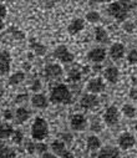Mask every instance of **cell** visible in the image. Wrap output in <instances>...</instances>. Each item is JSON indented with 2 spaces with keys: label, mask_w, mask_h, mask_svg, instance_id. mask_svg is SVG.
<instances>
[{
  "label": "cell",
  "mask_w": 137,
  "mask_h": 158,
  "mask_svg": "<svg viewBox=\"0 0 137 158\" xmlns=\"http://www.w3.org/2000/svg\"><path fill=\"white\" fill-rule=\"evenodd\" d=\"M135 6V4L131 2V0H117V2H113L109 5L107 8V13L116 20L118 21H125L130 10Z\"/></svg>",
  "instance_id": "6da1fadb"
},
{
  "label": "cell",
  "mask_w": 137,
  "mask_h": 158,
  "mask_svg": "<svg viewBox=\"0 0 137 158\" xmlns=\"http://www.w3.org/2000/svg\"><path fill=\"white\" fill-rule=\"evenodd\" d=\"M49 101L54 105H70L72 102V94L65 84H58L50 91Z\"/></svg>",
  "instance_id": "7a4b0ae2"
},
{
  "label": "cell",
  "mask_w": 137,
  "mask_h": 158,
  "mask_svg": "<svg viewBox=\"0 0 137 158\" xmlns=\"http://www.w3.org/2000/svg\"><path fill=\"white\" fill-rule=\"evenodd\" d=\"M49 136V123L42 117H36L31 125V138L34 141H44Z\"/></svg>",
  "instance_id": "3957f363"
},
{
  "label": "cell",
  "mask_w": 137,
  "mask_h": 158,
  "mask_svg": "<svg viewBox=\"0 0 137 158\" xmlns=\"http://www.w3.org/2000/svg\"><path fill=\"white\" fill-rule=\"evenodd\" d=\"M54 56L56 60H59L61 64H71L75 60V55L67 49L65 45H59L54 50Z\"/></svg>",
  "instance_id": "277c9868"
},
{
  "label": "cell",
  "mask_w": 137,
  "mask_h": 158,
  "mask_svg": "<svg viewBox=\"0 0 137 158\" xmlns=\"http://www.w3.org/2000/svg\"><path fill=\"white\" fill-rule=\"evenodd\" d=\"M120 121V110L116 106H110L106 108V111L104 112V122L112 127L116 126Z\"/></svg>",
  "instance_id": "5b68a950"
},
{
  "label": "cell",
  "mask_w": 137,
  "mask_h": 158,
  "mask_svg": "<svg viewBox=\"0 0 137 158\" xmlns=\"http://www.w3.org/2000/svg\"><path fill=\"white\" fill-rule=\"evenodd\" d=\"M62 73H64V70L59 64H49L44 69V75L49 81L58 80V78L62 76Z\"/></svg>",
  "instance_id": "8992f818"
},
{
  "label": "cell",
  "mask_w": 137,
  "mask_h": 158,
  "mask_svg": "<svg viewBox=\"0 0 137 158\" xmlns=\"http://www.w3.org/2000/svg\"><path fill=\"white\" fill-rule=\"evenodd\" d=\"M105 89H106V84H105V81L102 80L101 77L90 78L87 85H86V90L90 94H95V95H99V94L104 92Z\"/></svg>",
  "instance_id": "52a82bcc"
},
{
  "label": "cell",
  "mask_w": 137,
  "mask_h": 158,
  "mask_svg": "<svg viewBox=\"0 0 137 158\" xmlns=\"http://www.w3.org/2000/svg\"><path fill=\"white\" fill-rule=\"evenodd\" d=\"M70 127L74 131H85L87 127V118L82 113H74L70 117Z\"/></svg>",
  "instance_id": "ba28073f"
},
{
  "label": "cell",
  "mask_w": 137,
  "mask_h": 158,
  "mask_svg": "<svg viewBox=\"0 0 137 158\" xmlns=\"http://www.w3.org/2000/svg\"><path fill=\"white\" fill-rule=\"evenodd\" d=\"M80 106H81V108L88 110V111L96 108L99 106V97H97V95L90 94V92L82 95V97L80 98Z\"/></svg>",
  "instance_id": "9c48e42d"
},
{
  "label": "cell",
  "mask_w": 137,
  "mask_h": 158,
  "mask_svg": "<svg viewBox=\"0 0 137 158\" xmlns=\"http://www.w3.org/2000/svg\"><path fill=\"white\" fill-rule=\"evenodd\" d=\"M117 144H118V147H120L121 149L127 151V149L132 148V147L136 144V138H135V136H133L132 133H130V132H123V133H121V135L118 136V138H117Z\"/></svg>",
  "instance_id": "30bf717a"
},
{
  "label": "cell",
  "mask_w": 137,
  "mask_h": 158,
  "mask_svg": "<svg viewBox=\"0 0 137 158\" xmlns=\"http://www.w3.org/2000/svg\"><path fill=\"white\" fill-rule=\"evenodd\" d=\"M106 59V49L94 48L87 52V60L94 64H101Z\"/></svg>",
  "instance_id": "8fae6325"
},
{
  "label": "cell",
  "mask_w": 137,
  "mask_h": 158,
  "mask_svg": "<svg viewBox=\"0 0 137 158\" xmlns=\"http://www.w3.org/2000/svg\"><path fill=\"white\" fill-rule=\"evenodd\" d=\"M11 67V57L8 51H0V75L9 73Z\"/></svg>",
  "instance_id": "7c38bea8"
},
{
  "label": "cell",
  "mask_w": 137,
  "mask_h": 158,
  "mask_svg": "<svg viewBox=\"0 0 137 158\" xmlns=\"http://www.w3.org/2000/svg\"><path fill=\"white\" fill-rule=\"evenodd\" d=\"M125 52H126L125 45L121 44V43H115L109 49V55H110V57L112 60H121V59H123Z\"/></svg>",
  "instance_id": "4fadbf2b"
},
{
  "label": "cell",
  "mask_w": 137,
  "mask_h": 158,
  "mask_svg": "<svg viewBox=\"0 0 137 158\" xmlns=\"http://www.w3.org/2000/svg\"><path fill=\"white\" fill-rule=\"evenodd\" d=\"M85 27V20L81 18H75L71 20V23L67 25V32L70 35H77L80 34Z\"/></svg>",
  "instance_id": "5bb4252c"
},
{
  "label": "cell",
  "mask_w": 137,
  "mask_h": 158,
  "mask_svg": "<svg viewBox=\"0 0 137 158\" xmlns=\"http://www.w3.org/2000/svg\"><path fill=\"white\" fill-rule=\"evenodd\" d=\"M97 158H120V149L113 146H105L100 148Z\"/></svg>",
  "instance_id": "9a60e30c"
},
{
  "label": "cell",
  "mask_w": 137,
  "mask_h": 158,
  "mask_svg": "<svg viewBox=\"0 0 137 158\" xmlns=\"http://www.w3.org/2000/svg\"><path fill=\"white\" fill-rule=\"evenodd\" d=\"M104 77L107 82L116 84L120 78V70L116 66H109V67H106V70L104 72Z\"/></svg>",
  "instance_id": "2e32d148"
},
{
  "label": "cell",
  "mask_w": 137,
  "mask_h": 158,
  "mask_svg": "<svg viewBox=\"0 0 137 158\" xmlns=\"http://www.w3.org/2000/svg\"><path fill=\"white\" fill-rule=\"evenodd\" d=\"M30 116H31V113H30V111H29L28 108H25V107H19V108H16V111H15L14 120H15V122H16L18 125H23V123H25V122L29 120Z\"/></svg>",
  "instance_id": "e0dca14e"
},
{
  "label": "cell",
  "mask_w": 137,
  "mask_h": 158,
  "mask_svg": "<svg viewBox=\"0 0 137 158\" xmlns=\"http://www.w3.org/2000/svg\"><path fill=\"white\" fill-rule=\"evenodd\" d=\"M49 98L45 96V95H42V94H35L32 97H31V105H32V107H35V108H45V107H48V105H49V101H48Z\"/></svg>",
  "instance_id": "ac0fdd59"
},
{
  "label": "cell",
  "mask_w": 137,
  "mask_h": 158,
  "mask_svg": "<svg viewBox=\"0 0 137 158\" xmlns=\"http://www.w3.org/2000/svg\"><path fill=\"white\" fill-rule=\"evenodd\" d=\"M14 126L11 123H9L8 121L5 122H2L0 123V139H8V138H11L13 133H14Z\"/></svg>",
  "instance_id": "d6986e66"
},
{
  "label": "cell",
  "mask_w": 137,
  "mask_h": 158,
  "mask_svg": "<svg viewBox=\"0 0 137 158\" xmlns=\"http://www.w3.org/2000/svg\"><path fill=\"white\" fill-rule=\"evenodd\" d=\"M86 147L91 152H95V151L100 149L101 148V141H100V138L97 136H95V135L88 136L87 137V141H86Z\"/></svg>",
  "instance_id": "ffe728a7"
},
{
  "label": "cell",
  "mask_w": 137,
  "mask_h": 158,
  "mask_svg": "<svg viewBox=\"0 0 137 158\" xmlns=\"http://www.w3.org/2000/svg\"><path fill=\"white\" fill-rule=\"evenodd\" d=\"M95 40L100 44H107L109 43L110 37H109L107 31L104 27H101V26L95 27Z\"/></svg>",
  "instance_id": "44dd1931"
},
{
  "label": "cell",
  "mask_w": 137,
  "mask_h": 158,
  "mask_svg": "<svg viewBox=\"0 0 137 158\" xmlns=\"http://www.w3.org/2000/svg\"><path fill=\"white\" fill-rule=\"evenodd\" d=\"M30 49L36 54V55H39V56H42V55H45L46 54V48H45L41 43H39V41H36L35 39H30Z\"/></svg>",
  "instance_id": "7402d4cb"
},
{
  "label": "cell",
  "mask_w": 137,
  "mask_h": 158,
  "mask_svg": "<svg viewBox=\"0 0 137 158\" xmlns=\"http://www.w3.org/2000/svg\"><path fill=\"white\" fill-rule=\"evenodd\" d=\"M50 148H51L53 153H55L56 156L60 157V156L62 154V152L66 151V144H65V142L61 141V139H55V141L50 144Z\"/></svg>",
  "instance_id": "603a6c76"
},
{
  "label": "cell",
  "mask_w": 137,
  "mask_h": 158,
  "mask_svg": "<svg viewBox=\"0 0 137 158\" xmlns=\"http://www.w3.org/2000/svg\"><path fill=\"white\" fill-rule=\"evenodd\" d=\"M81 77H82V72L79 67H71L67 72V80L70 82H77L81 80Z\"/></svg>",
  "instance_id": "cb8c5ba5"
},
{
  "label": "cell",
  "mask_w": 137,
  "mask_h": 158,
  "mask_svg": "<svg viewBox=\"0 0 137 158\" xmlns=\"http://www.w3.org/2000/svg\"><path fill=\"white\" fill-rule=\"evenodd\" d=\"M24 80H25V73L23 71H16L9 77V85L16 86V85H20Z\"/></svg>",
  "instance_id": "d4e9b609"
},
{
  "label": "cell",
  "mask_w": 137,
  "mask_h": 158,
  "mask_svg": "<svg viewBox=\"0 0 137 158\" xmlns=\"http://www.w3.org/2000/svg\"><path fill=\"white\" fill-rule=\"evenodd\" d=\"M121 112H122L123 116H126L127 118H133V117H136V114H137L136 107H135L133 105H131V103H125V105L122 106V108H121Z\"/></svg>",
  "instance_id": "484cf974"
},
{
  "label": "cell",
  "mask_w": 137,
  "mask_h": 158,
  "mask_svg": "<svg viewBox=\"0 0 137 158\" xmlns=\"http://www.w3.org/2000/svg\"><path fill=\"white\" fill-rule=\"evenodd\" d=\"M0 158H16V151L13 147L5 146L0 151Z\"/></svg>",
  "instance_id": "4316f807"
},
{
  "label": "cell",
  "mask_w": 137,
  "mask_h": 158,
  "mask_svg": "<svg viewBox=\"0 0 137 158\" xmlns=\"http://www.w3.org/2000/svg\"><path fill=\"white\" fill-rule=\"evenodd\" d=\"M101 20V15H100V13H97V11H88L87 14H86V21H88V23H91V24H96V23H99Z\"/></svg>",
  "instance_id": "83f0119b"
},
{
  "label": "cell",
  "mask_w": 137,
  "mask_h": 158,
  "mask_svg": "<svg viewBox=\"0 0 137 158\" xmlns=\"http://www.w3.org/2000/svg\"><path fill=\"white\" fill-rule=\"evenodd\" d=\"M11 139H13L14 143H16V144H21V143H23V139H24V133H23V131H20V130H15L14 133H13V136H11Z\"/></svg>",
  "instance_id": "f1b7e54d"
},
{
  "label": "cell",
  "mask_w": 137,
  "mask_h": 158,
  "mask_svg": "<svg viewBox=\"0 0 137 158\" xmlns=\"http://www.w3.org/2000/svg\"><path fill=\"white\" fill-rule=\"evenodd\" d=\"M127 62L130 65H137V49H133L127 54Z\"/></svg>",
  "instance_id": "f546056e"
},
{
  "label": "cell",
  "mask_w": 137,
  "mask_h": 158,
  "mask_svg": "<svg viewBox=\"0 0 137 158\" xmlns=\"http://www.w3.org/2000/svg\"><path fill=\"white\" fill-rule=\"evenodd\" d=\"M45 152H48L46 143H44V141H36V153L37 154H42Z\"/></svg>",
  "instance_id": "4dcf8cb0"
},
{
  "label": "cell",
  "mask_w": 137,
  "mask_h": 158,
  "mask_svg": "<svg viewBox=\"0 0 137 158\" xmlns=\"http://www.w3.org/2000/svg\"><path fill=\"white\" fill-rule=\"evenodd\" d=\"M25 149H26V152L30 153V154L36 153V141H30V142H28L26 146H25Z\"/></svg>",
  "instance_id": "1f68e13d"
},
{
  "label": "cell",
  "mask_w": 137,
  "mask_h": 158,
  "mask_svg": "<svg viewBox=\"0 0 137 158\" xmlns=\"http://www.w3.org/2000/svg\"><path fill=\"white\" fill-rule=\"evenodd\" d=\"M14 117H15V112H13L10 108H6V110L3 111V118L5 121H10Z\"/></svg>",
  "instance_id": "d6a6232c"
},
{
  "label": "cell",
  "mask_w": 137,
  "mask_h": 158,
  "mask_svg": "<svg viewBox=\"0 0 137 158\" xmlns=\"http://www.w3.org/2000/svg\"><path fill=\"white\" fill-rule=\"evenodd\" d=\"M30 90L31 91H34V92H39L40 90H41V82H40V80H34L32 81V84H31V86H30Z\"/></svg>",
  "instance_id": "836d02e7"
},
{
  "label": "cell",
  "mask_w": 137,
  "mask_h": 158,
  "mask_svg": "<svg viewBox=\"0 0 137 158\" xmlns=\"http://www.w3.org/2000/svg\"><path fill=\"white\" fill-rule=\"evenodd\" d=\"M128 96H130L131 100L137 101V86L131 87V90H130V92H128Z\"/></svg>",
  "instance_id": "e575fe53"
},
{
  "label": "cell",
  "mask_w": 137,
  "mask_h": 158,
  "mask_svg": "<svg viewBox=\"0 0 137 158\" xmlns=\"http://www.w3.org/2000/svg\"><path fill=\"white\" fill-rule=\"evenodd\" d=\"M26 98H28V95L26 94H20V95H18L15 97V103H21V102L26 101Z\"/></svg>",
  "instance_id": "d590c367"
},
{
  "label": "cell",
  "mask_w": 137,
  "mask_h": 158,
  "mask_svg": "<svg viewBox=\"0 0 137 158\" xmlns=\"http://www.w3.org/2000/svg\"><path fill=\"white\" fill-rule=\"evenodd\" d=\"M6 13H8V10H6V6H5L3 3H0V18H2V19H4V18L6 16Z\"/></svg>",
  "instance_id": "8d00e7d4"
},
{
  "label": "cell",
  "mask_w": 137,
  "mask_h": 158,
  "mask_svg": "<svg viewBox=\"0 0 137 158\" xmlns=\"http://www.w3.org/2000/svg\"><path fill=\"white\" fill-rule=\"evenodd\" d=\"M41 158H59V156H56L55 153H51V152H45L41 154Z\"/></svg>",
  "instance_id": "74e56055"
},
{
  "label": "cell",
  "mask_w": 137,
  "mask_h": 158,
  "mask_svg": "<svg viewBox=\"0 0 137 158\" xmlns=\"http://www.w3.org/2000/svg\"><path fill=\"white\" fill-rule=\"evenodd\" d=\"M59 158H75V157H74V154H72L70 151L66 149L65 152H62V154H61Z\"/></svg>",
  "instance_id": "f35d334b"
},
{
  "label": "cell",
  "mask_w": 137,
  "mask_h": 158,
  "mask_svg": "<svg viewBox=\"0 0 137 158\" xmlns=\"http://www.w3.org/2000/svg\"><path fill=\"white\" fill-rule=\"evenodd\" d=\"M125 30H126L127 32H132V31H133V25H132L131 23H126V25H125Z\"/></svg>",
  "instance_id": "ab89813d"
},
{
  "label": "cell",
  "mask_w": 137,
  "mask_h": 158,
  "mask_svg": "<svg viewBox=\"0 0 137 158\" xmlns=\"http://www.w3.org/2000/svg\"><path fill=\"white\" fill-rule=\"evenodd\" d=\"M5 146H6V144H5V142H4L3 139H0V151H2V149H3Z\"/></svg>",
  "instance_id": "60d3db41"
},
{
  "label": "cell",
  "mask_w": 137,
  "mask_h": 158,
  "mask_svg": "<svg viewBox=\"0 0 137 158\" xmlns=\"http://www.w3.org/2000/svg\"><path fill=\"white\" fill-rule=\"evenodd\" d=\"M3 95H4V89L3 86H0V97H3Z\"/></svg>",
  "instance_id": "b9f144b4"
},
{
  "label": "cell",
  "mask_w": 137,
  "mask_h": 158,
  "mask_svg": "<svg viewBox=\"0 0 137 158\" xmlns=\"http://www.w3.org/2000/svg\"><path fill=\"white\" fill-rule=\"evenodd\" d=\"M3 26H4V24H3V19H2V18H0V31H2Z\"/></svg>",
  "instance_id": "7bdbcfd3"
},
{
  "label": "cell",
  "mask_w": 137,
  "mask_h": 158,
  "mask_svg": "<svg viewBox=\"0 0 137 158\" xmlns=\"http://www.w3.org/2000/svg\"><path fill=\"white\" fill-rule=\"evenodd\" d=\"M95 3H105V2H107V0H94Z\"/></svg>",
  "instance_id": "ee69618b"
},
{
  "label": "cell",
  "mask_w": 137,
  "mask_h": 158,
  "mask_svg": "<svg viewBox=\"0 0 137 158\" xmlns=\"http://www.w3.org/2000/svg\"><path fill=\"white\" fill-rule=\"evenodd\" d=\"M3 2H5V3H13V2H15V0H3Z\"/></svg>",
  "instance_id": "f6af8a7d"
},
{
  "label": "cell",
  "mask_w": 137,
  "mask_h": 158,
  "mask_svg": "<svg viewBox=\"0 0 137 158\" xmlns=\"http://www.w3.org/2000/svg\"><path fill=\"white\" fill-rule=\"evenodd\" d=\"M135 130L137 131V121H136V123H135Z\"/></svg>",
  "instance_id": "bcb514c9"
}]
</instances>
